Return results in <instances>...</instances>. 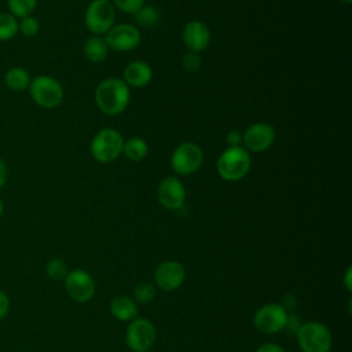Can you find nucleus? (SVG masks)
Returning a JSON list of instances; mask_svg holds the SVG:
<instances>
[{"mask_svg":"<svg viewBox=\"0 0 352 352\" xmlns=\"http://www.w3.org/2000/svg\"><path fill=\"white\" fill-rule=\"evenodd\" d=\"M129 87L117 77L103 80L95 89L96 106L109 116L122 113L129 103Z\"/></svg>","mask_w":352,"mask_h":352,"instance_id":"nucleus-1","label":"nucleus"},{"mask_svg":"<svg viewBox=\"0 0 352 352\" xmlns=\"http://www.w3.org/2000/svg\"><path fill=\"white\" fill-rule=\"evenodd\" d=\"M252 160L249 151L242 147H227L217 158L216 169L221 179L236 182L245 177L250 169Z\"/></svg>","mask_w":352,"mask_h":352,"instance_id":"nucleus-2","label":"nucleus"},{"mask_svg":"<svg viewBox=\"0 0 352 352\" xmlns=\"http://www.w3.org/2000/svg\"><path fill=\"white\" fill-rule=\"evenodd\" d=\"M29 94L33 102L43 109L58 107L63 100L60 82L51 76H37L29 84Z\"/></svg>","mask_w":352,"mask_h":352,"instance_id":"nucleus-3","label":"nucleus"},{"mask_svg":"<svg viewBox=\"0 0 352 352\" xmlns=\"http://www.w3.org/2000/svg\"><path fill=\"white\" fill-rule=\"evenodd\" d=\"M124 138L111 128L100 129L91 142V154L100 164H110L122 154Z\"/></svg>","mask_w":352,"mask_h":352,"instance_id":"nucleus-4","label":"nucleus"},{"mask_svg":"<svg viewBox=\"0 0 352 352\" xmlns=\"http://www.w3.org/2000/svg\"><path fill=\"white\" fill-rule=\"evenodd\" d=\"M297 342L302 352H329L331 348V333L319 322H308L296 331Z\"/></svg>","mask_w":352,"mask_h":352,"instance_id":"nucleus-5","label":"nucleus"},{"mask_svg":"<svg viewBox=\"0 0 352 352\" xmlns=\"http://www.w3.org/2000/svg\"><path fill=\"white\" fill-rule=\"evenodd\" d=\"M287 319V309L282 304L270 302L256 311L253 323L258 331L264 334H274L286 327Z\"/></svg>","mask_w":352,"mask_h":352,"instance_id":"nucleus-6","label":"nucleus"},{"mask_svg":"<svg viewBox=\"0 0 352 352\" xmlns=\"http://www.w3.org/2000/svg\"><path fill=\"white\" fill-rule=\"evenodd\" d=\"M157 338L154 324L146 318H135L126 329V345L133 352H147L151 349Z\"/></svg>","mask_w":352,"mask_h":352,"instance_id":"nucleus-7","label":"nucleus"},{"mask_svg":"<svg viewBox=\"0 0 352 352\" xmlns=\"http://www.w3.org/2000/svg\"><path fill=\"white\" fill-rule=\"evenodd\" d=\"M114 16V6L110 0H94L85 10V26L95 34H103L113 28Z\"/></svg>","mask_w":352,"mask_h":352,"instance_id":"nucleus-8","label":"nucleus"},{"mask_svg":"<svg viewBox=\"0 0 352 352\" xmlns=\"http://www.w3.org/2000/svg\"><path fill=\"white\" fill-rule=\"evenodd\" d=\"M204 161V153L201 147L192 142H184L179 144L172 157L170 165L179 175H191L199 169Z\"/></svg>","mask_w":352,"mask_h":352,"instance_id":"nucleus-9","label":"nucleus"},{"mask_svg":"<svg viewBox=\"0 0 352 352\" xmlns=\"http://www.w3.org/2000/svg\"><path fill=\"white\" fill-rule=\"evenodd\" d=\"M65 289L72 300L87 302L95 294V282L84 270H73L65 278Z\"/></svg>","mask_w":352,"mask_h":352,"instance_id":"nucleus-10","label":"nucleus"},{"mask_svg":"<svg viewBox=\"0 0 352 352\" xmlns=\"http://www.w3.org/2000/svg\"><path fill=\"white\" fill-rule=\"evenodd\" d=\"M158 202L169 210H177L184 205L186 188L180 179L175 176H168L162 179L157 188Z\"/></svg>","mask_w":352,"mask_h":352,"instance_id":"nucleus-11","label":"nucleus"},{"mask_svg":"<svg viewBox=\"0 0 352 352\" xmlns=\"http://www.w3.org/2000/svg\"><path fill=\"white\" fill-rule=\"evenodd\" d=\"M104 41L114 51H131L140 44V32L129 23H121L106 33Z\"/></svg>","mask_w":352,"mask_h":352,"instance_id":"nucleus-12","label":"nucleus"},{"mask_svg":"<svg viewBox=\"0 0 352 352\" xmlns=\"http://www.w3.org/2000/svg\"><path fill=\"white\" fill-rule=\"evenodd\" d=\"M275 131L267 122H256L250 125L242 135V143L248 151L261 153L272 146Z\"/></svg>","mask_w":352,"mask_h":352,"instance_id":"nucleus-13","label":"nucleus"},{"mask_svg":"<svg viewBox=\"0 0 352 352\" xmlns=\"http://www.w3.org/2000/svg\"><path fill=\"white\" fill-rule=\"evenodd\" d=\"M186 279L184 267L175 260H166L161 263L154 274L155 285L165 292H173L179 289Z\"/></svg>","mask_w":352,"mask_h":352,"instance_id":"nucleus-14","label":"nucleus"},{"mask_svg":"<svg viewBox=\"0 0 352 352\" xmlns=\"http://www.w3.org/2000/svg\"><path fill=\"white\" fill-rule=\"evenodd\" d=\"M183 43L192 52L204 51L210 43L209 28L201 21H191L183 29Z\"/></svg>","mask_w":352,"mask_h":352,"instance_id":"nucleus-15","label":"nucleus"},{"mask_svg":"<svg viewBox=\"0 0 352 352\" xmlns=\"http://www.w3.org/2000/svg\"><path fill=\"white\" fill-rule=\"evenodd\" d=\"M153 78L151 67L143 60H133L124 69V82L128 87H144Z\"/></svg>","mask_w":352,"mask_h":352,"instance_id":"nucleus-16","label":"nucleus"},{"mask_svg":"<svg viewBox=\"0 0 352 352\" xmlns=\"http://www.w3.org/2000/svg\"><path fill=\"white\" fill-rule=\"evenodd\" d=\"M110 312L116 319L128 322L136 318L138 307L136 302L128 296H117L110 302Z\"/></svg>","mask_w":352,"mask_h":352,"instance_id":"nucleus-17","label":"nucleus"},{"mask_svg":"<svg viewBox=\"0 0 352 352\" xmlns=\"http://www.w3.org/2000/svg\"><path fill=\"white\" fill-rule=\"evenodd\" d=\"M30 81L32 80H30L29 72L21 66L10 67L4 74L6 87L15 92H21V91H25L26 88H29Z\"/></svg>","mask_w":352,"mask_h":352,"instance_id":"nucleus-18","label":"nucleus"},{"mask_svg":"<svg viewBox=\"0 0 352 352\" xmlns=\"http://www.w3.org/2000/svg\"><path fill=\"white\" fill-rule=\"evenodd\" d=\"M82 50H84L85 58L94 63L103 62L109 52V47H107L104 38H102L99 36H92V37L87 38Z\"/></svg>","mask_w":352,"mask_h":352,"instance_id":"nucleus-19","label":"nucleus"},{"mask_svg":"<svg viewBox=\"0 0 352 352\" xmlns=\"http://www.w3.org/2000/svg\"><path fill=\"white\" fill-rule=\"evenodd\" d=\"M147 143L138 138V136H133V138H129L126 140H124V146H122V154L131 160V161H140L146 157L147 154Z\"/></svg>","mask_w":352,"mask_h":352,"instance_id":"nucleus-20","label":"nucleus"},{"mask_svg":"<svg viewBox=\"0 0 352 352\" xmlns=\"http://www.w3.org/2000/svg\"><path fill=\"white\" fill-rule=\"evenodd\" d=\"M18 33V19L10 12H0V41H8Z\"/></svg>","mask_w":352,"mask_h":352,"instance_id":"nucleus-21","label":"nucleus"},{"mask_svg":"<svg viewBox=\"0 0 352 352\" xmlns=\"http://www.w3.org/2000/svg\"><path fill=\"white\" fill-rule=\"evenodd\" d=\"M7 6L10 8V14L16 19L32 15L36 10L37 0H7Z\"/></svg>","mask_w":352,"mask_h":352,"instance_id":"nucleus-22","label":"nucleus"},{"mask_svg":"<svg viewBox=\"0 0 352 352\" xmlns=\"http://www.w3.org/2000/svg\"><path fill=\"white\" fill-rule=\"evenodd\" d=\"M135 18L138 21V23L140 26H144V28H151L154 26L158 19H160V14L158 11L151 7V6H143L142 8H139L136 12H135Z\"/></svg>","mask_w":352,"mask_h":352,"instance_id":"nucleus-23","label":"nucleus"},{"mask_svg":"<svg viewBox=\"0 0 352 352\" xmlns=\"http://www.w3.org/2000/svg\"><path fill=\"white\" fill-rule=\"evenodd\" d=\"M45 272L48 278L54 280H65L66 275L69 274L67 264L62 258H52L45 265Z\"/></svg>","mask_w":352,"mask_h":352,"instance_id":"nucleus-24","label":"nucleus"},{"mask_svg":"<svg viewBox=\"0 0 352 352\" xmlns=\"http://www.w3.org/2000/svg\"><path fill=\"white\" fill-rule=\"evenodd\" d=\"M154 297H155V287L150 282H142L136 285L133 289V298L138 302L147 304V302H151Z\"/></svg>","mask_w":352,"mask_h":352,"instance_id":"nucleus-25","label":"nucleus"},{"mask_svg":"<svg viewBox=\"0 0 352 352\" xmlns=\"http://www.w3.org/2000/svg\"><path fill=\"white\" fill-rule=\"evenodd\" d=\"M40 30V22L37 18L29 15L25 18H21L18 22V32L22 33L25 37H34Z\"/></svg>","mask_w":352,"mask_h":352,"instance_id":"nucleus-26","label":"nucleus"},{"mask_svg":"<svg viewBox=\"0 0 352 352\" xmlns=\"http://www.w3.org/2000/svg\"><path fill=\"white\" fill-rule=\"evenodd\" d=\"M113 3L121 11L128 14H135L139 8L144 6V0H113Z\"/></svg>","mask_w":352,"mask_h":352,"instance_id":"nucleus-27","label":"nucleus"},{"mask_svg":"<svg viewBox=\"0 0 352 352\" xmlns=\"http://www.w3.org/2000/svg\"><path fill=\"white\" fill-rule=\"evenodd\" d=\"M182 65L186 70L188 72H195L201 66V56L198 52L188 51L187 54L183 55L182 58Z\"/></svg>","mask_w":352,"mask_h":352,"instance_id":"nucleus-28","label":"nucleus"},{"mask_svg":"<svg viewBox=\"0 0 352 352\" xmlns=\"http://www.w3.org/2000/svg\"><path fill=\"white\" fill-rule=\"evenodd\" d=\"M226 142L228 144V147H238L241 146L242 143V133L239 131H230L227 133V138H226Z\"/></svg>","mask_w":352,"mask_h":352,"instance_id":"nucleus-29","label":"nucleus"},{"mask_svg":"<svg viewBox=\"0 0 352 352\" xmlns=\"http://www.w3.org/2000/svg\"><path fill=\"white\" fill-rule=\"evenodd\" d=\"M8 309H10L8 296L0 289V320L8 314Z\"/></svg>","mask_w":352,"mask_h":352,"instance_id":"nucleus-30","label":"nucleus"},{"mask_svg":"<svg viewBox=\"0 0 352 352\" xmlns=\"http://www.w3.org/2000/svg\"><path fill=\"white\" fill-rule=\"evenodd\" d=\"M256 352H286V351L280 345H278V344L267 342V344L260 345Z\"/></svg>","mask_w":352,"mask_h":352,"instance_id":"nucleus-31","label":"nucleus"},{"mask_svg":"<svg viewBox=\"0 0 352 352\" xmlns=\"http://www.w3.org/2000/svg\"><path fill=\"white\" fill-rule=\"evenodd\" d=\"M6 182H7V165H6V162L0 158V188L4 187Z\"/></svg>","mask_w":352,"mask_h":352,"instance_id":"nucleus-32","label":"nucleus"},{"mask_svg":"<svg viewBox=\"0 0 352 352\" xmlns=\"http://www.w3.org/2000/svg\"><path fill=\"white\" fill-rule=\"evenodd\" d=\"M352 274V268L351 267H348V270H346V272H345V279H344V283H345V287L351 292L352 290V283H351V275Z\"/></svg>","mask_w":352,"mask_h":352,"instance_id":"nucleus-33","label":"nucleus"},{"mask_svg":"<svg viewBox=\"0 0 352 352\" xmlns=\"http://www.w3.org/2000/svg\"><path fill=\"white\" fill-rule=\"evenodd\" d=\"M3 212H4V205H3V202H1V199H0V217H1Z\"/></svg>","mask_w":352,"mask_h":352,"instance_id":"nucleus-34","label":"nucleus"},{"mask_svg":"<svg viewBox=\"0 0 352 352\" xmlns=\"http://www.w3.org/2000/svg\"><path fill=\"white\" fill-rule=\"evenodd\" d=\"M340 1H342V3H351L352 0H340Z\"/></svg>","mask_w":352,"mask_h":352,"instance_id":"nucleus-35","label":"nucleus"}]
</instances>
